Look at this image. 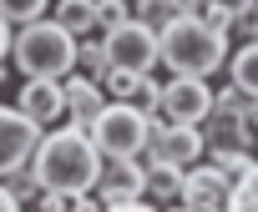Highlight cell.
Listing matches in <instances>:
<instances>
[{"label": "cell", "mask_w": 258, "mask_h": 212, "mask_svg": "<svg viewBox=\"0 0 258 212\" xmlns=\"http://www.w3.org/2000/svg\"><path fill=\"white\" fill-rule=\"evenodd\" d=\"M26 172L36 177L41 192H91L101 172V152L86 137V127H56V132H41Z\"/></svg>", "instance_id": "1"}, {"label": "cell", "mask_w": 258, "mask_h": 212, "mask_svg": "<svg viewBox=\"0 0 258 212\" xmlns=\"http://www.w3.org/2000/svg\"><path fill=\"white\" fill-rule=\"evenodd\" d=\"M228 61V36L208 31L198 16H172L157 31V66L172 76H213Z\"/></svg>", "instance_id": "2"}, {"label": "cell", "mask_w": 258, "mask_h": 212, "mask_svg": "<svg viewBox=\"0 0 258 212\" xmlns=\"http://www.w3.org/2000/svg\"><path fill=\"white\" fill-rule=\"evenodd\" d=\"M6 61L21 76H51V81H61L66 71H76V36L66 26H56L51 16H41V21L11 31V56Z\"/></svg>", "instance_id": "3"}, {"label": "cell", "mask_w": 258, "mask_h": 212, "mask_svg": "<svg viewBox=\"0 0 258 212\" xmlns=\"http://www.w3.org/2000/svg\"><path fill=\"white\" fill-rule=\"evenodd\" d=\"M86 137L96 142L101 157H142V147H147V112L137 101H106L91 117Z\"/></svg>", "instance_id": "4"}, {"label": "cell", "mask_w": 258, "mask_h": 212, "mask_svg": "<svg viewBox=\"0 0 258 212\" xmlns=\"http://www.w3.org/2000/svg\"><path fill=\"white\" fill-rule=\"evenodd\" d=\"M91 197L111 212H147V162L137 157H101Z\"/></svg>", "instance_id": "5"}, {"label": "cell", "mask_w": 258, "mask_h": 212, "mask_svg": "<svg viewBox=\"0 0 258 212\" xmlns=\"http://www.w3.org/2000/svg\"><path fill=\"white\" fill-rule=\"evenodd\" d=\"M147 162H172V167H192L203 157V132L198 122H167L162 112H147Z\"/></svg>", "instance_id": "6"}, {"label": "cell", "mask_w": 258, "mask_h": 212, "mask_svg": "<svg viewBox=\"0 0 258 212\" xmlns=\"http://www.w3.org/2000/svg\"><path fill=\"white\" fill-rule=\"evenodd\" d=\"M101 46H106V66H126V71L157 66V31L142 21H121V26L101 31Z\"/></svg>", "instance_id": "7"}, {"label": "cell", "mask_w": 258, "mask_h": 212, "mask_svg": "<svg viewBox=\"0 0 258 212\" xmlns=\"http://www.w3.org/2000/svg\"><path fill=\"white\" fill-rule=\"evenodd\" d=\"M41 132L46 127H36L21 106H0V177H11V172H21L31 162Z\"/></svg>", "instance_id": "8"}, {"label": "cell", "mask_w": 258, "mask_h": 212, "mask_svg": "<svg viewBox=\"0 0 258 212\" xmlns=\"http://www.w3.org/2000/svg\"><path fill=\"white\" fill-rule=\"evenodd\" d=\"M213 112L208 76H167L162 81V117L167 122H203Z\"/></svg>", "instance_id": "9"}, {"label": "cell", "mask_w": 258, "mask_h": 212, "mask_svg": "<svg viewBox=\"0 0 258 212\" xmlns=\"http://www.w3.org/2000/svg\"><path fill=\"white\" fill-rule=\"evenodd\" d=\"M16 106H21L36 127H56L66 117V91L51 76H26V86H16Z\"/></svg>", "instance_id": "10"}, {"label": "cell", "mask_w": 258, "mask_h": 212, "mask_svg": "<svg viewBox=\"0 0 258 212\" xmlns=\"http://www.w3.org/2000/svg\"><path fill=\"white\" fill-rule=\"evenodd\" d=\"M177 202L182 207H228V182L218 167H182V187H177Z\"/></svg>", "instance_id": "11"}, {"label": "cell", "mask_w": 258, "mask_h": 212, "mask_svg": "<svg viewBox=\"0 0 258 212\" xmlns=\"http://www.w3.org/2000/svg\"><path fill=\"white\" fill-rule=\"evenodd\" d=\"M61 91H66V117H71V127H91V117L106 106V91H101L86 71H66V76H61Z\"/></svg>", "instance_id": "12"}, {"label": "cell", "mask_w": 258, "mask_h": 212, "mask_svg": "<svg viewBox=\"0 0 258 212\" xmlns=\"http://www.w3.org/2000/svg\"><path fill=\"white\" fill-rule=\"evenodd\" d=\"M198 132H203V157H208V152H223V147H253V132H248L233 112H208V117L198 122Z\"/></svg>", "instance_id": "13"}, {"label": "cell", "mask_w": 258, "mask_h": 212, "mask_svg": "<svg viewBox=\"0 0 258 212\" xmlns=\"http://www.w3.org/2000/svg\"><path fill=\"white\" fill-rule=\"evenodd\" d=\"M147 76H152V71H126V66H106V71L96 76V86L106 91V101H137V96H142V86H147Z\"/></svg>", "instance_id": "14"}, {"label": "cell", "mask_w": 258, "mask_h": 212, "mask_svg": "<svg viewBox=\"0 0 258 212\" xmlns=\"http://www.w3.org/2000/svg\"><path fill=\"white\" fill-rule=\"evenodd\" d=\"M51 21L66 26L71 36H91L96 31V0H51Z\"/></svg>", "instance_id": "15"}, {"label": "cell", "mask_w": 258, "mask_h": 212, "mask_svg": "<svg viewBox=\"0 0 258 212\" xmlns=\"http://www.w3.org/2000/svg\"><path fill=\"white\" fill-rule=\"evenodd\" d=\"M223 66H228V76H233V86H238L243 96H258V36L243 41V46L233 51V61H223Z\"/></svg>", "instance_id": "16"}, {"label": "cell", "mask_w": 258, "mask_h": 212, "mask_svg": "<svg viewBox=\"0 0 258 212\" xmlns=\"http://www.w3.org/2000/svg\"><path fill=\"white\" fill-rule=\"evenodd\" d=\"M177 187H182V167L172 162H147V197L152 202H177Z\"/></svg>", "instance_id": "17"}, {"label": "cell", "mask_w": 258, "mask_h": 212, "mask_svg": "<svg viewBox=\"0 0 258 212\" xmlns=\"http://www.w3.org/2000/svg\"><path fill=\"white\" fill-rule=\"evenodd\" d=\"M208 157H213V167L223 172V182H228V187H233V182H238V177H243V172L258 162L248 147H223V152H208Z\"/></svg>", "instance_id": "18"}, {"label": "cell", "mask_w": 258, "mask_h": 212, "mask_svg": "<svg viewBox=\"0 0 258 212\" xmlns=\"http://www.w3.org/2000/svg\"><path fill=\"white\" fill-rule=\"evenodd\" d=\"M51 11V0H0V16H6V26L16 31V26H31V21H41Z\"/></svg>", "instance_id": "19"}, {"label": "cell", "mask_w": 258, "mask_h": 212, "mask_svg": "<svg viewBox=\"0 0 258 212\" xmlns=\"http://www.w3.org/2000/svg\"><path fill=\"white\" fill-rule=\"evenodd\" d=\"M76 66H81V71L96 81V76L106 71V46H101L96 36H76Z\"/></svg>", "instance_id": "20"}, {"label": "cell", "mask_w": 258, "mask_h": 212, "mask_svg": "<svg viewBox=\"0 0 258 212\" xmlns=\"http://www.w3.org/2000/svg\"><path fill=\"white\" fill-rule=\"evenodd\" d=\"M228 207H258V162L228 187Z\"/></svg>", "instance_id": "21"}, {"label": "cell", "mask_w": 258, "mask_h": 212, "mask_svg": "<svg viewBox=\"0 0 258 212\" xmlns=\"http://www.w3.org/2000/svg\"><path fill=\"white\" fill-rule=\"evenodd\" d=\"M198 21H203L208 31H218V36H228V41H233V11H228V6H218V0H203Z\"/></svg>", "instance_id": "22"}, {"label": "cell", "mask_w": 258, "mask_h": 212, "mask_svg": "<svg viewBox=\"0 0 258 212\" xmlns=\"http://www.w3.org/2000/svg\"><path fill=\"white\" fill-rule=\"evenodd\" d=\"M121 21H132V11H126V0H96V31H111Z\"/></svg>", "instance_id": "23"}, {"label": "cell", "mask_w": 258, "mask_h": 212, "mask_svg": "<svg viewBox=\"0 0 258 212\" xmlns=\"http://www.w3.org/2000/svg\"><path fill=\"white\" fill-rule=\"evenodd\" d=\"M243 106H248V96L228 81V86H218L213 91V112H233V117H243Z\"/></svg>", "instance_id": "24"}, {"label": "cell", "mask_w": 258, "mask_h": 212, "mask_svg": "<svg viewBox=\"0 0 258 212\" xmlns=\"http://www.w3.org/2000/svg\"><path fill=\"white\" fill-rule=\"evenodd\" d=\"M172 11H177V16H198V11H203V0H172Z\"/></svg>", "instance_id": "25"}, {"label": "cell", "mask_w": 258, "mask_h": 212, "mask_svg": "<svg viewBox=\"0 0 258 212\" xmlns=\"http://www.w3.org/2000/svg\"><path fill=\"white\" fill-rule=\"evenodd\" d=\"M11 56V26H6V16H0V61Z\"/></svg>", "instance_id": "26"}, {"label": "cell", "mask_w": 258, "mask_h": 212, "mask_svg": "<svg viewBox=\"0 0 258 212\" xmlns=\"http://www.w3.org/2000/svg\"><path fill=\"white\" fill-rule=\"evenodd\" d=\"M218 6H228V11L238 16V11H248V6H258V0H218Z\"/></svg>", "instance_id": "27"}, {"label": "cell", "mask_w": 258, "mask_h": 212, "mask_svg": "<svg viewBox=\"0 0 258 212\" xmlns=\"http://www.w3.org/2000/svg\"><path fill=\"white\" fill-rule=\"evenodd\" d=\"M253 142H258V137H253Z\"/></svg>", "instance_id": "28"}]
</instances>
